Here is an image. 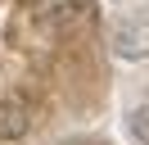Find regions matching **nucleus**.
Masks as SVG:
<instances>
[{"label":"nucleus","mask_w":149,"mask_h":145,"mask_svg":"<svg viewBox=\"0 0 149 145\" xmlns=\"http://www.w3.org/2000/svg\"><path fill=\"white\" fill-rule=\"evenodd\" d=\"M32 18H36L45 32L63 36V32H77L95 18V0H36L32 5Z\"/></svg>","instance_id":"obj_1"},{"label":"nucleus","mask_w":149,"mask_h":145,"mask_svg":"<svg viewBox=\"0 0 149 145\" xmlns=\"http://www.w3.org/2000/svg\"><path fill=\"white\" fill-rule=\"evenodd\" d=\"M109 45L118 59L127 63H145L149 59V14H127L109 27Z\"/></svg>","instance_id":"obj_2"},{"label":"nucleus","mask_w":149,"mask_h":145,"mask_svg":"<svg viewBox=\"0 0 149 145\" xmlns=\"http://www.w3.org/2000/svg\"><path fill=\"white\" fill-rule=\"evenodd\" d=\"M32 127L27 100H0V141H23Z\"/></svg>","instance_id":"obj_3"},{"label":"nucleus","mask_w":149,"mask_h":145,"mask_svg":"<svg viewBox=\"0 0 149 145\" xmlns=\"http://www.w3.org/2000/svg\"><path fill=\"white\" fill-rule=\"evenodd\" d=\"M127 127H131V136H136L140 145H149V104H136L127 113Z\"/></svg>","instance_id":"obj_4"},{"label":"nucleus","mask_w":149,"mask_h":145,"mask_svg":"<svg viewBox=\"0 0 149 145\" xmlns=\"http://www.w3.org/2000/svg\"><path fill=\"white\" fill-rule=\"evenodd\" d=\"M118 5H122V0H118Z\"/></svg>","instance_id":"obj_5"}]
</instances>
